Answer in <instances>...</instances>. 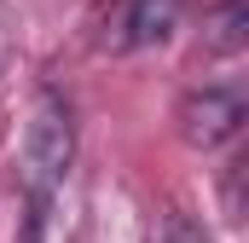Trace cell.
<instances>
[{
  "instance_id": "1",
  "label": "cell",
  "mask_w": 249,
  "mask_h": 243,
  "mask_svg": "<svg viewBox=\"0 0 249 243\" xmlns=\"http://www.w3.org/2000/svg\"><path fill=\"white\" fill-rule=\"evenodd\" d=\"M75 162V110L64 93H41L23 139V197H58Z\"/></svg>"
},
{
  "instance_id": "2",
  "label": "cell",
  "mask_w": 249,
  "mask_h": 243,
  "mask_svg": "<svg viewBox=\"0 0 249 243\" xmlns=\"http://www.w3.org/2000/svg\"><path fill=\"white\" fill-rule=\"evenodd\" d=\"M238 127H244V93L238 87H197V93L180 99V133L197 151L226 145Z\"/></svg>"
},
{
  "instance_id": "3",
  "label": "cell",
  "mask_w": 249,
  "mask_h": 243,
  "mask_svg": "<svg viewBox=\"0 0 249 243\" xmlns=\"http://www.w3.org/2000/svg\"><path fill=\"white\" fill-rule=\"evenodd\" d=\"M186 0H127L122 17H116V47H151V41H168V29L180 23Z\"/></svg>"
},
{
  "instance_id": "4",
  "label": "cell",
  "mask_w": 249,
  "mask_h": 243,
  "mask_svg": "<svg viewBox=\"0 0 249 243\" xmlns=\"http://www.w3.org/2000/svg\"><path fill=\"white\" fill-rule=\"evenodd\" d=\"M203 41H209V52H238L244 47V0H220Z\"/></svg>"
},
{
  "instance_id": "5",
  "label": "cell",
  "mask_w": 249,
  "mask_h": 243,
  "mask_svg": "<svg viewBox=\"0 0 249 243\" xmlns=\"http://www.w3.org/2000/svg\"><path fill=\"white\" fill-rule=\"evenodd\" d=\"M18 243H58V197H23V238Z\"/></svg>"
},
{
  "instance_id": "6",
  "label": "cell",
  "mask_w": 249,
  "mask_h": 243,
  "mask_svg": "<svg viewBox=\"0 0 249 243\" xmlns=\"http://www.w3.org/2000/svg\"><path fill=\"white\" fill-rule=\"evenodd\" d=\"M157 243H203V238H191L186 226H168V232H162V238H157Z\"/></svg>"
}]
</instances>
